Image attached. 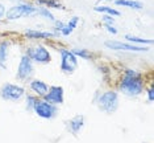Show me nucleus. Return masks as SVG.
I'll list each match as a JSON object with an SVG mask.
<instances>
[{"label": "nucleus", "instance_id": "obj_1", "mask_svg": "<svg viewBox=\"0 0 154 143\" xmlns=\"http://www.w3.org/2000/svg\"><path fill=\"white\" fill-rule=\"evenodd\" d=\"M120 90L128 97H137L143 90L142 76L137 70L128 69L120 82Z\"/></svg>", "mask_w": 154, "mask_h": 143}, {"label": "nucleus", "instance_id": "obj_2", "mask_svg": "<svg viewBox=\"0 0 154 143\" xmlns=\"http://www.w3.org/2000/svg\"><path fill=\"white\" fill-rule=\"evenodd\" d=\"M97 106L100 110L106 111L108 114H112L117 110L119 107V96L116 92H106L97 98Z\"/></svg>", "mask_w": 154, "mask_h": 143}, {"label": "nucleus", "instance_id": "obj_3", "mask_svg": "<svg viewBox=\"0 0 154 143\" xmlns=\"http://www.w3.org/2000/svg\"><path fill=\"white\" fill-rule=\"evenodd\" d=\"M25 94V90H24L23 86L15 85V83H4L0 89V96H2L3 99L5 101H16L21 99Z\"/></svg>", "mask_w": 154, "mask_h": 143}, {"label": "nucleus", "instance_id": "obj_4", "mask_svg": "<svg viewBox=\"0 0 154 143\" xmlns=\"http://www.w3.org/2000/svg\"><path fill=\"white\" fill-rule=\"evenodd\" d=\"M37 9L34 8L32 4H17V5H13L8 11L5 12V17L8 20H17V19H21L24 16H29V15H33Z\"/></svg>", "mask_w": 154, "mask_h": 143}, {"label": "nucleus", "instance_id": "obj_5", "mask_svg": "<svg viewBox=\"0 0 154 143\" xmlns=\"http://www.w3.org/2000/svg\"><path fill=\"white\" fill-rule=\"evenodd\" d=\"M59 53H61V70L67 74L72 73L78 66V57L71 50L63 49V48L59 50Z\"/></svg>", "mask_w": 154, "mask_h": 143}, {"label": "nucleus", "instance_id": "obj_6", "mask_svg": "<svg viewBox=\"0 0 154 143\" xmlns=\"http://www.w3.org/2000/svg\"><path fill=\"white\" fill-rule=\"evenodd\" d=\"M34 113L37 114L40 118H44V119H51V118L55 117V114H57V107H55V105H51L46 102V101H38L36 105H34L33 107Z\"/></svg>", "mask_w": 154, "mask_h": 143}, {"label": "nucleus", "instance_id": "obj_7", "mask_svg": "<svg viewBox=\"0 0 154 143\" xmlns=\"http://www.w3.org/2000/svg\"><path fill=\"white\" fill-rule=\"evenodd\" d=\"M26 56L30 60L38 62V64H49L51 60V56L49 53V50L42 45H37L34 48H29L28 49Z\"/></svg>", "mask_w": 154, "mask_h": 143}, {"label": "nucleus", "instance_id": "obj_8", "mask_svg": "<svg viewBox=\"0 0 154 143\" xmlns=\"http://www.w3.org/2000/svg\"><path fill=\"white\" fill-rule=\"evenodd\" d=\"M33 76V61L28 57L26 54H24L20 60L19 68H17V74L16 77L20 81H26Z\"/></svg>", "mask_w": 154, "mask_h": 143}, {"label": "nucleus", "instance_id": "obj_9", "mask_svg": "<svg viewBox=\"0 0 154 143\" xmlns=\"http://www.w3.org/2000/svg\"><path fill=\"white\" fill-rule=\"evenodd\" d=\"M44 99L51 105L63 103V88L62 86H51L44 96Z\"/></svg>", "mask_w": 154, "mask_h": 143}, {"label": "nucleus", "instance_id": "obj_10", "mask_svg": "<svg viewBox=\"0 0 154 143\" xmlns=\"http://www.w3.org/2000/svg\"><path fill=\"white\" fill-rule=\"evenodd\" d=\"M104 45L112 50H129V52H146L148 50L146 47H136V45L120 43V41H106Z\"/></svg>", "mask_w": 154, "mask_h": 143}, {"label": "nucleus", "instance_id": "obj_11", "mask_svg": "<svg viewBox=\"0 0 154 143\" xmlns=\"http://www.w3.org/2000/svg\"><path fill=\"white\" fill-rule=\"evenodd\" d=\"M30 89H32L36 94L41 96V97H44L45 94L48 93V90H49L48 85L44 81H41V80H34V81L30 82Z\"/></svg>", "mask_w": 154, "mask_h": 143}, {"label": "nucleus", "instance_id": "obj_12", "mask_svg": "<svg viewBox=\"0 0 154 143\" xmlns=\"http://www.w3.org/2000/svg\"><path fill=\"white\" fill-rule=\"evenodd\" d=\"M83 123H85V118L82 115H76L72 119H70L69 122V130L72 132V134H78L79 130L83 127Z\"/></svg>", "mask_w": 154, "mask_h": 143}, {"label": "nucleus", "instance_id": "obj_13", "mask_svg": "<svg viewBox=\"0 0 154 143\" xmlns=\"http://www.w3.org/2000/svg\"><path fill=\"white\" fill-rule=\"evenodd\" d=\"M115 4L128 7V8H132V9H138V11L143 8V4L141 2H137V0H115Z\"/></svg>", "mask_w": 154, "mask_h": 143}, {"label": "nucleus", "instance_id": "obj_14", "mask_svg": "<svg viewBox=\"0 0 154 143\" xmlns=\"http://www.w3.org/2000/svg\"><path fill=\"white\" fill-rule=\"evenodd\" d=\"M25 36L30 37V39H49V37H53V32H41V31H34L29 29L25 32Z\"/></svg>", "mask_w": 154, "mask_h": 143}, {"label": "nucleus", "instance_id": "obj_15", "mask_svg": "<svg viewBox=\"0 0 154 143\" xmlns=\"http://www.w3.org/2000/svg\"><path fill=\"white\" fill-rule=\"evenodd\" d=\"M7 57H8V43L7 41H2L0 43V68L5 69Z\"/></svg>", "mask_w": 154, "mask_h": 143}, {"label": "nucleus", "instance_id": "obj_16", "mask_svg": "<svg viewBox=\"0 0 154 143\" xmlns=\"http://www.w3.org/2000/svg\"><path fill=\"white\" fill-rule=\"evenodd\" d=\"M95 12H100V13H107L109 16H120V12L117 9L112 8V7H108V5H96L94 8Z\"/></svg>", "mask_w": 154, "mask_h": 143}, {"label": "nucleus", "instance_id": "obj_17", "mask_svg": "<svg viewBox=\"0 0 154 143\" xmlns=\"http://www.w3.org/2000/svg\"><path fill=\"white\" fill-rule=\"evenodd\" d=\"M76 24H78V17H72L70 21L66 24V25H63V28L61 29V33L62 34H65V36H67V34H70L72 32V31L75 29V27H76Z\"/></svg>", "mask_w": 154, "mask_h": 143}, {"label": "nucleus", "instance_id": "obj_18", "mask_svg": "<svg viewBox=\"0 0 154 143\" xmlns=\"http://www.w3.org/2000/svg\"><path fill=\"white\" fill-rule=\"evenodd\" d=\"M125 39L131 43H138V44H149L152 45L153 44V40H146V39H141V37H136V36H132V34H125Z\"/></svg>", "mask_w": 154, "mask_h": 143}, {"label": "nucleus", "instance_id": "obj_19", "mask_svg": "<svg viewBox=\"0 0 154 143\" xmlns=\"http://www.w3.org/2000/svg\"><path fill=\"white\" fill-rule=\"evenodd\" d=\"M36 12H37L40 16L45 17V19L50 20V21H54V16H53V13H51L50 11H49L48 8H45V7H41V8H38Z\"/></svg>", "mask_w": 154, "mask_h": 143}, {"label": "nucleus", "instance_id": "obj_20", "mask_svg": "<svg viewBox=\"0 0 154 143\" xmlns=\"http://www.w3.org/2000/svg\"><path fill=\"white\" fill-rule=\"evenodd\" d=\"M72 53H74L76 57H82V58H86V60H90L91 57H92V56H91V53H88V52H87L86 49H72L71 50Z\"/></svg>", "mask_w": 154, "mask_h": 143}, {"label": "nucleus", "instance_id": "obj_21", "mask_svg": "<svg viewBox=\"0 0 154 143\" xmlns=\"http://www.w3.org/2000/svg\"><path fill=\"white\" fill-rule=\"evenodd\" d=\"M37 3H40V4H48L50 7H53V8H62V5L57 3V0H37Z\"/></svg>", "mask_w": 154, "mask_h": 143}, {"label": "nucleus", "instance_id": "obj_22", "mask_svg": "<svg viewBox=\"0 0 154 143\" xmlns=\"http://www.w3.org/2000/svg\"><path fill=\"white\" fill-rule=\"evenodd\" d=\"M36 102H37V98H36V97L28 96V97H26V109H28V110H33V107H34V105H36Z\"/></svg>", "mask_w": 154, "mask_h": 143}, {"label": "nucleus", "instance_id": "obj_23", "mask_svg": "<svg viewBox=\"0 0 154 143\" xmlns=\"http://www.w3.org/2000/svg\"><path fill=\"white\" fill-rule=\"evenodd\" d=\"M103 23H104V24H108V25H112V24L115 23L113 16H109V15L103 16Z\"/></svg>", "mask_w": 154, "mask_h": 143}, {"label": "nucleus", "instance_id": "obj_24", "mask_svg": "<svg viewBox=\"0 0 154 143\" xmlns=\"http://www.w3.org/2000/svg\"><path fill=\"white\" fill-rule=\"evenodd\" d=\"M106 28H107V31H108L109 33H113V34L117 33V29H116V28H115L113 25H108V24H106Z\"/></svg>", "mask_w": 154, "mask_h": 143}, {"label": "nucleus", "instance_id": "obj_25", "mask_svg": "<svg viewBox=\"0 0 154 143\" xmlns=\"http://www.w3.org/2000/svg\"><path fill=\"white\" fill-rule=\"evenodd\" d=\"M63 25H65V24L62 23V21H57V23H55V29H57V31H61L62 28H63Z\"/></svg>", "mask_w": 154, "mask_h": 143}, {"label": "nucleus", "instance_id": "obj_26", "mask_svg": "<svg viewBox=\"0 0 154 143\" xmlns=\"http://www.w3.org/2000/svg\"><path fill=\"white\" fill-rule=\"evenodd\" d=\"M148 97H149V101L152 102V101H153V88H149V90H148Z\"/></svg>", "mask_w": 154, "mask_h": 143}, {"label": "nucleus", "instance_id": "obj_27", "mask_svg": "<svg viewBox=\"0 0 154 143\" xmlns=\"http://www.w3.org/2000/svg\"><path fill=\"white\" fill-rule=\"evenodd\" d=\"M5 8H4V5H3V4H0V17H3V16H4L5 15Z\"/></svg>", "mask_w": 154, "mask_h": 143}, {"label": "nucleus", "instance_id": "obj_28", "mask_svg": "<svg viewBox=\"0 0 154 143\" xmlns=\"http://www.w3.org/2000/svg\"><path fill=\"white\" fill-rule=\"evenodd\" d=\"M100 2H113V0H100Z\"/></svg>", "mask_w": 154, "mask_h": 143}]
</instances>
